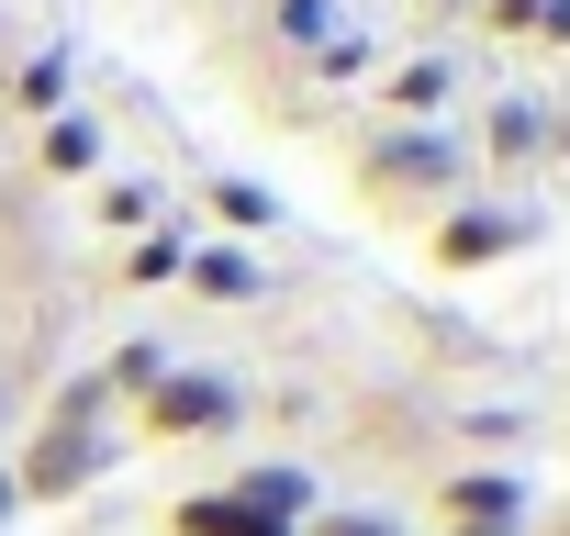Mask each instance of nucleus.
Masks as SVG:
<instances>
[{
	"label": "nucleus",
	"instance_id": "obj_5",
	"mask_svg": "<svg viewBox=\"0 0 570 536\" xmlns=\"http://www.w3.org/2000/svg\"><path fill=\"white\" fill-rule=\"evenodd\" d=\"M101 458H112L101 436H79V425H46V436L12 458V492H23V503H68L79 480H101Z\"/></svg>",
	"mask_w": 570,
	"mask_h": 536
},
{
	"label": "nucleus",
	"instance_id": "obj_6",
	"mask_svg": "<svg viewBox=\"0 0 570 536\" xmlns=\"http://www.w3.org/2000/svg\"><path fill=\"white\" fill-rule=\"evenodd\" d=\"M448 101H459V57L425 46V57H392L381 68V123H436Z\"/></svg>",
	"mask_w": 570,
	"mask_h": 536
},
{
	"label": "nucleus",
	"instance_id": "obj_19",
	"mask_svg": "<svg viewBox=\"0 0 570 536\" xmlns=\"http://www.w3.org/2000/svg\"><path fill=\"white\" fill-rule=\"evenodd\" d=\"M537 46H559V57H570V0H548V23H537Z\"/></svg>",
	"mask_w": 570,
	"mask_h": 536
},
{
	"label": "nucleus",
	"instance_id": "obj_18",
	"mask_svg": "<svg viewBox=\"0 0 570 536\" xmlns=\"http://www.w3.org/2000/svg\"><path fill=\"white\" fill-rule=\"evenodd\" d=\"M314 68H325V79H370V46H358V34H336V46H325Z\"/></svg>",
	"mask_w": 570,
	"mask_h": 536
},
{
	"label": "nucleus",
	"instance_id": "obj_8",
	"mask_svg": "<svg viewBox=\"0 0 570 536\" xmlns=\"http://www.w3.org/2000/svg\"><path fill=\"white\" fill-rule=\"evenodd\" d=\"M157 536H292V525H268L257 503H235V492L213 480V492H179V503L157 514Z\"/></svg>",
	"mask_w": 570,
	"mask_h": 536
},
{
	"label": "nucleus",
	"instance_id": "obj_15",
	"mask_svg": "<svg viewBox=\"0 0 570 536\" xmlns=\"http://www.w3.org/2000/svg\"><path fill=\"white\" fill-rule=\"evenodd\" d=\"M90 212H101V235H146V224H157V190H146V179H101Z\"/></svg>",
	"mask_w": 570,
	"mask_h": 536
},
{
	"label": "nucleus",
	"instance_id": "obj_9",
	"mask_svg": "<svg viewBox=\"0 0 570 536\" xmlns=\"http://www.w3.org/2000/svg\"><path fill=\"white\" fill-rule=\"evenodd\" d=\"M179 291H190V302H224V314H235V302H257V291H268V268H257V246H190Z\"/></svg>",
	"mask_w": 570,
	"mask_h": 536
},
{
	"label": "nucleus",
	"instance_id": "obj_16",
	"mask_svg": "<svg viewBox=\"0 0 570 536\" xmlns=\"http://www.w3.org/2000/svg\"><path fill=\"white\" fill-rule=\"evenodd\" d=\"M303 536H403V514H381V503H325Z\"/></svg>",
	"mask_w": 570,
	"mask_h": 536
},
{
	"label": "nucleus",
	"instance_id": "obj_17",
	"mask_svg": "<svg viewBox=\"0 0 570 536\" xmlns=\"http://www.w3.org/2000/svg\"><path fill=\"white\" fill-rule=\"evenodd\" d=\"M537 23H548V0H481V34L492 46H537Z\"/></svg>",
	"mask_w": 570,
	"mask_h": 536
},
{
	"label": "nucleus",
	"instance_id": "obj_2",
	"mask_svg": "<svg viewBox=\"0 0 570 536\" xmlns=\"http://www.w3.org/2000/svg\"><path fill=\"white\" fill-rule=\"evenodd\" d=\"M537 246V212L525 201H492V190H459L436 224H425V280H481V268L525 257Z\"/></svg>",
	"mask_w": 570,
	"mask_h": 536
},
{
	"label": "nucleus",
	"instance_id": "obj_20",
	"mask_svg": "<svg viewBox=\"0 0 570 536\" xmlns=\"http://www.w3.org/2000/svg\"><path fill=\"white\" fill-rule=\"evenodd\" d=\"M12 514H23V492H12V458H0V536H12Z\"/></svg>",
	"mask_w": 570,
	"mask_h": 536
},
{
	"label": "nucleus",
	"instance_id": "obj_3",
	"mask_svg": "<svg viewBox=\"0 0 570 536\" xmlns=\"http://www.w3.org/2000/svg\"><path fill=\"white\" fill-rule=\"evenodd\" d=\"M246 425V380L235 369H168L146 403H135V436L146 447H213Z\"/></svg>",
	"mask_w": 570,
	"mask_h": 536
},
{
	"label": "nucleus",
	"instance_id": "obj_10",
	"mask_svg": "<svg viewBox=\"0 0 570 536\" xmlns=\"http://www.w3.org/2000/svg\"><path fill=\"white\" fill-rule=\"evenodd\" d=\"M179 268H190V224H168V212H157L146 235H124V257H112V280H124V291H168Z\"/></svg>",
	"mask_w": 570,
	"mask_h": 536
},
{
	"label": "nucleus",
	"instance_id": "obj_14",
	"mask_svg": "<svg viewBox=\"0 0 570 536\" xmlns=\"http://www.w3.org/2000/svg\"><path fill=\"white\" fill-rule=\"evenodd\" d=\"M12 101L46 123V112H68V46H46V57H23V79H12Z\"/></svg>",
	"mask_w": 570,
	"mask_h": 536
},
{
	"label": "nucleus",
	"instance_id": "obj_1",
	"mask_svg": "<svg viewBox=\"0 0 570 536\" xmlns=\"http://www.w3.org/2000/svg\"><path fill=\"white\" fill-rule=\"evenodd\" d=\"M459 190H470V146H459L448 123H370L358 157H347V201H358L370 224H414V235H425Z\"/></svg>",
	"mask_w": 570,
	"mask_h": 536
},
{
	"label": "nucleus",
	"instance_id": "obj_7",
	"mask_svg": "<svg viewBox=\"0 0 570 536\" xmlns=\"http://www.w3.org/2000/svg\"><path fill=\"white\" fill-rule=\"evenodd\" d=\"M35 168H46L57 190H68V179H101V168H112L101 112H79V101H68V112H46V123H35Z\"/></svg>",
	"mask_w": 570,
	"mask_h": 536
},
{
	"label": "nucleus",
	"instance_id": "obj_22",
	"mask_svg": "<svg viewBox=\"0 0 570 536\" xmlns=\"http://www.w3.org/2000/svg\"><path fill=\"white\" fill-rule=\"evenodd\" d=\"M436 536H459V525H436Z\"/></svg>",
	"mask_w": 570,
	"mask_h": 536
},
{
	"label": "nucleus",
	"instance_id": "obj_4",
	"mask_svg": "<svg viewBox=\"0 0 570 536\" xmlns=\"http://www.w3.org/2000/svg\"><path fill=\"white\" fill-rule=\"evenodd\" d=\"M425 514L459 525V536H525L537 480L525 469H448V480H425Z\"/></svg>",
	"mask_w": 570,
	"mask_h": 536
},
{
	"label": "nucleus",
	"instance_id": "obj_13",
	"mask_svg": "<svg viewBox=\"0 0 570 536\" xmlns=\"http://www.w3.org/2000/svg\"><path fill=\"white\" fill-rule=\"evenodd\" d=\"M537 146H548V135H537V101H492V112H481V157H492V168H514V157H537Z\"/></svg>",
	"mask_w": 570,
	"mask_h": 536
},
{
	"label": "nucleus",
	"instance_id": "obj_11",
	"mask_svg": "<svg viewBox=\"0 0 570 536\" xmlns=\"http://www.w3.org/2000/svg\"><path fill=\"white\" fill-rule=\"evenodd\" d=\"M202 212H213L235 246H257V235L279 224V190H268V179H235V168H213V179H202Z\"/></svg>",
	"mask_w": 570,
	"mask_h": 536
},
{
	"label": "nucleus",
	"instance_id": "obj_21",
	"mask_svg": "<svg viewBox=\"0 0 570 536\" xmlns=\"http://www.w3.org/2000/svg\"><path fill=\"white\" fill-rule=\"evenodd\" d=\"M0 436H12V391H0Z\"/></svg>",
	"mask_w": 570,
	"mask_h": 536
},
{
	"label": "nucleus",
	"instance_id": "obj_12",
	"mask_svg": "<svg viewBox=\"0 0 570 536\" xmlns=\"http://www.w3.org/2000/svg\"><path fill=\"white\" fill-rule=\"evenodd\" d=\"M168 369H179V358H168L157 336H135V347H112V358H101V391H112V403H146Z\"/></svg>",
	"mask_w": 570,
	"mask_h": 536
}]
</instances>
